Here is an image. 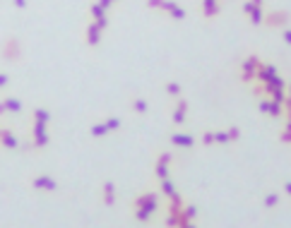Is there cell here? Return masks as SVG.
Returning a JSON list of instances; mask_svg holds the SVG:
<instances>
[{"instance_id":"1","label":"cell","mask_w":291,"mask_h":228,"mask_svg":"<svg viewBox=\"0 0 291 228\" xmlns=\"http://www.w3.org/2000/svg\"><path fill=\"white\" fill-rule=\"evenodd\" d=\"M51 144V134H48V128L43 123H34L32 125V149H46Z\"/></svg>"},{"instance_id":"2","label":"cell","mask_w":291,"mask_h":228,"mask_svg":"<svg viewBox=\"0 0 291 228\" xmlns=\"http://www.w3.org/2000/svg\"><path fill=\"white\" fill-rule=\"evenodd\" d=\"M0 56L5 58L7 63H19V58H22V43H19V38L10 36L2 41V48H0Z\"/></svg>"},{"instance_id":"3","label":"cell","mask_w":291,"mask_h":228,"mask_svg":"<svg viewBox=\"0 0 291 228\" xmlns=\"http://www.w3.org/2000/svg\"><path fill=\"white\" fill-rule=\"evenodd\" d=\"M260 65V58L257 56H246L241 60V82L243 84H250L255 82V70Z\"/></svg>"},{"instance_id":"4","label":"cell","mask_w":291,"mask_h":228,"mask_svg":"<svg viewBox=\"0 0 291 228\" xmlns=\"http://www.w3.org/2000/svg\"><path fill=\"white\" fill-rule=\"evenodd\" d=\"M132 207H142V209L157 214L159 211V195L157 192H142L132 199Z\"/></svg>"},{"instance_id":"5","label":"cell","mask_w":291,"mask_h":228,"mask_svg":"<svg viewBox=\"0 0 291 228\" xmlns=\"http://www.w3.org/2000/svg\"><path fill=\"white\" fill-rule=\"evenodd\" d=\"M291 19V12L287 10H270V12H265V24L270 27V29H282V27H287Z\"/></svg>"},{"instance_id":"6","label":"cell","mask_w":291,"mask_h":228,"mask_svg":"<svg viewBox=\"0 0 291 228\" xmlns=\"http://www.w3.org/2000/svg\"><path fill=\"white\" fill-rule=\"evenodd\" d=\"M32 188L34 190H41V192H58V183H55L51 175H34L32 178Z\"/></svg>"},{"instance_id":"7","label":"cell","mask_w":291,"mask_h":228,"mask_svg":"<svg viewBox=\"0 0 291 228\" xmlns=\"http://www.w3.org/2000/svg\"><path fill=\"white\" fill-rule=\"evenodd\" d=\"M168 142H171L173 147H178V149H193L198 139L188 132H173L171 137H168Z\"/></svg>"},{"instance_id":"8","label":"cell","mask_w":291,"mask_h":228,"mask_svg":"<svg viewBox=\"0 0 291 228\" xmlns=\"http://www.w3.org/2000/svg\"><path fill=\"white\" fill-rule=\"evenodd\" d=\"M0 147L2 149H19V139H17V134L12 132L10 128H0Z\"/></svg>"},{"instance_id":"9","label":"cell","mask_w":291,"mask_h":228,"mask_svg":"<svg viewBox=\"0 0 291 228\" xmlns=\"http://www.w3.org/2000/svg\"><path fill=\"white\" fill-rule=\"evenodd\" d=\"M5 113H22V101L17 96H5L0 98V115Z\"/></svg>"},{"instance_id":"10","label":"cell","mask_w":291,"mask_h":228,"mask_svg":"<svg viewBox=\"0 0 291 228\" xmlns=\"http://www.w3.org/2000/svg\"><path fill=\"white\" fill-rule=\"evenodd\" d=\"M101 202H104V207H113L116 204V183L113 180H104L101 183Z\"/></svg>"},{"instance_id":"11","label":"cell","mask_w":291,"mask_h":228,"mask_svg":"<svg viewBox=\"0 0 291 228\" xmlns=\"http://www.w3.org/2000/svg\"><path fill=\"white\" fill-rule=\"evenodd\" d=\"M202 17L205 19H214L221 15V0H202Z\"/></svg>"},{"instance_id":"12","label":"cell","mask_w":291,"mask_h":228,"mask_svg":"<svg viewBox=\"0 0 291 228\" xmlns=\"http://www.w3.org/2000/svg\"><path fill=\"white\" fill-rule=\"evenodd\" d=\"M274 75H277V67H274L272 63H262V60H260V65H257V70H255V82L265 84V82Z\"/></svg>"},{"instance_id":"13","label":"cell","mask_w":291,"mask_h":228,"mask_svg":"<svg viewBox=\"0 0 291 228\" xmlns=\"http://www.w3.org/2000/svg\"><path fill=\"white\" fill-rule=\"evenodd\" d=\"M84 43H87L89 48H96V46L101 43V29H99L94 22H89L87 29H84Z\"/></svg>"},{"instance_id":"14","label":"cell","mask_w":291,"mask_h":228,"mask_svg":"<svg viewBox=\"0 0 291 228\" xmlns=\"http://www.w3.org/2000/svg\"><path fill=\"white\" fill-rule=\"evenodd\" d=\"M130 108H132L135 113H140V115L149 113V103H147V98H142V96H135V98L130 101Z\"/></svg>"},{"instance_id":"15","label":"cell","mask_w":291,"mask_h":228,"mask_svg":"<svg viewBox=\"0 0 291 228\" xmlns=\"http://www.w3.org/2000/svg\"><path fill=\"white\" fill-rule=\"evenodd\" d=\"M89 134L94 139H104V137H109V128H106V123H94L89 128Z\"/></svg>"},{"instance_id":"16","label":"cell","mask_w":291,"mask_h":228,"mask_svg":"<svg viewBox=\"0 0 291 228\" xmlns=\"http://www.w3.org/2000/svg\"><path fill=\"white\" fill-rule=\"evenodd\" d=\"M265 12H267L265 7H255L253 12L248 15V19H250V24H253V27H262V24H265Z\"/></svg>"},{"instance_id":"17","label":"cell","mask_w":291,"mask_h":228,"mask_svg":"<svg viewBox=\"0 0 291 228\" xmlns=\"http://www.w3.org/2000/svg\"><path fill=\"white\" fill-rule=\"evenodd\" d=\"M154 178H157V180L171 178V166H166V163H159V161H154Z\"/></svg>"},{"instance_id":"18","label":"cell","mask_w":291,"mask_h":228,"mask_svg":"<svg viewBox=\"0 0 291 228\" xmlns=\"http://www.w3.org/2000/svg\"><path fill=\"white\" fill-rule=\"evenodd\" d=\"M32 118H34V123H43V125H48V120H51V111H48V108H34V111H32Z\"/></svg>"},{"instance_id":"19","label":"cell","mask_w":291,"mask_h":228,"mask_svg":"<svg viewBox=\"0 0 291 228\" xmlns=\"http://www.w3.org/2000/svg\"><path fill=\"white\" fill-rule=\"evenodd\" d=\"M159 190H162V195H164V197H168V195L178 192V188H176V183H173L171 178H164V180H159Z\"/></svg>"},{"instance_id":"20","label":"cell","mask_w":291,"mask_h":228,"mask_svg":"<svg viewBox=\"0 0 291 228\" xmlns=\"http://www.w3.org/2000/svg\"><path fill=\"white\" fill-rule=\"evenodd\" d=\"M132 216H135L140 224H149L154 214H152V211H147V209H142V207H132Z\"/></svg>"},{"instance_id":"21","label":"cell","mask_w":291,"mask_h":228,"mask_svg":"<svg viewBox=\"0 0 291 228\" xmlns=\"http://www.w3.org/2000/svg\"><path fill=\"white\" fill-rule=\"evenodd\" d=\"M279 202H282V195H279V192H267V195H265V199H262V204H265L267 209L279 207Z\"/></svg>"},{"instance_id":"22","label":"cell","mask_w":291,"mask_h":228,"mask_svg":"<svg viewBox=\"0 0 291 228\" xmlns=\"http://www.w3.org/2000/svg\"><path fill=\"white\" fill-rule=\"evenodd\" d=\"M104 123H106L109 132H118V130L123 128V120H121V118H116V115H106V118H104Z\"/></svg>"},{"instance_id":"23","label":"cell","mask_w":291,"mask_h":228,"mask_svg":"<svg viewBox=\"0 0 291 228\" xmlns=\"http://www.w3.org/2000/svg\"><path fill=\"white\" fill-rule=\"evenodd\" d=\"M166 15H168V17H171V19H176V22H183V19L188 17V12L183 10V7H181V5H178V2H176V5H173V7H171V10L166 12Z\"/></svg>"},{"instance_id":"24","label":"cell","mask_w":291,"mask_h":228,"mask_svg":"<svg viewBox=\"0 0 291 228\" xmlns=\"http://www.w3.org/2000/svg\"><path fill=\"white\" fill-rule=\"evenodd\" d=\"M267 115H270V118H284V106L270 98V108H267Z\"/></svg>"},{"instance_id":"25","label":"cell","mask_w":291,"mask_h":228,"mask_svg":"<svg viewBox=\"0 0 291 228\" xmlns=\"http://www.w3.org/2000/svg\"><path fill=\"white\" fill-rule=\"evenodd\" d=\"M164 92L171 96V98H176V96L183 94V89H181V84H178V82H166V84H164Z\"/></svg>"},{"instance_id":"26","label":"cell","mask_w":291,"mask_h":228,"mask_svg":"<svg viewBox=\"0 0 291 228\" xmlns=\"http://www.w3.org/2000/svg\"><path fill=\"white\" fill-rule=\"evenodd\" d=\"M89 17L91 19H104V17H106V10H104L99 2H91V5H89Z\"/></svg>"},{"instance_id":"27","label":"cell","mask_w":291,"mask_h":228,"mask_svg":"<svg viewBox=\"0 0 291 228\" xmlns=\"http://www.w3.org/2000/svg\"><path fill=\"white\" fill-rule=\"evenodd\" d=\"M185 115H188V111H183V108H176V106H173V111H171V120H173V125H183V123H185Z\"/></svg>"},{"instance_id":"28","label":"cell","mask_w":291,"mask_h":228,"mask_svg":"<svg viewBox=\"0 0 291 228\" xmlns=\"http://www.w3.org/2000/svg\"><path fill=\"white\" fill-rule=\"evenodd\" d=\"M267 98H272V101H277V103L284 106V101H287V89H272V92L267 94Z\"/></svg>"},{"instance_id":"29","label":"cell","mask_w":291,"mask_h":228,"mask_svg":"<svg viewBox=\"0 0 291 228\" xmlns=\"http://www.w3.org/2000/svg\"><path fill=\"white\" fill-rule=\"evenodd\" d=\"M157 161H159V163H166V166H173V163H176V156L171 152H159L157 154Z\"/></svg>"},{"instance_id":"30","label":"cell","mask_w":291,"mask_h":228,"mask_svg":"<svg viewBox=\"0 0 291 228\" xmlns=\"http://www.w3.org/2000/svg\"><path fill=\"white\" fill-rule=\"evenodd\" d=\"M214 144H231L229 132H226V130H219V132H214Z\"/></svg>"},{"instance_id":"31","label":"cell","mask_w":291,"mask_h":228,"mask_svg":"<svg viewBox=\"0 0 291 228\" xmlns=\"http://www.w3.org/2000/svg\"><path fill=\"white\" fill-rule=\"evenodd\" d=\"M200 142L205 144V147H212V144H214V132H212V130H205Z\"/></svg>"},{"instance_id":"32","label":"cell","mask_w":291,"mask_h":228,"mask_svg":"<svg viewBox=\"0 0 291 228\" xmlns=\"http://www.w3.org/2000/svg\"><path fill=\"white\" fill-rule=\"evenodd\" d=\"M226 132H229V139H231V142H238V139H241V128H238V125H231Z\"/></svg>"},{"instance_id":"33","label":"cell","mask_w":291,"mask_h":228,"mask_svg":"<svg viewBox=\"0 0 291 228\" xmlns=\"http://www.w3.org/2000/svg\"><path fill=\"white\" fill-rule=\"evenodd\" d=\"M267 108H270V98L265 96V98H260V101H257V111H260L262 115H267Z\"/></svg>"},{"instance_id":"34","label":"cell","mask_w":291,"mask_h":228,"mask_svg":"<svg viewBox=\"0 0 291 228\" xmlns=\"http://www.w3.org/2000/svg\"><path fill=\"white\" fill-rule=\"evenodd\" d=\"M145 5L149 10H162L164 7V0H145Z\"/></svg>"},{"instance_id":"35","label":"cell","mask_w":291,"mask_h":228,"mask_svg":"<svg viewBox=\"0 0 291 228\" xmlns=\"http://www.w3.org/2000/svg\"><path fill=\"white\" fill-rule=\"evenodd\" d=\"M279 142H282V144H291V130L284 128V130L279 132Z\"/></svg>"},{"instance_id":"36","label":"cell","mask_w":291,"mask_h":228,"mask_svg":"<svg viewBox=\"0 0 291 228\" xmlns=\"http://www.w3.org/2000/svg\"><path fill=\"white\" fill-rule=\"evenodd\" d=\"M282 38H284V43L287 46H291V27L287 24V27H282Z\"/></svg>"},{"instance_id":"37","label":"cell","mask_w":291,"mask_h":228,"mask_svg":"<svg viewBox=\"0 0 291 228\" xmlns=\"http://www.w3.org/2000/svg\"><path fill=\"white\" fill-rule=\"evenodd\" d=\"M94 2H99V5H101V7H104V10H106V12H109L111 7H113V5H116V2H113V0H94Z\"/></svg>"},{"instance_id":"38","label":"cell","mask_w":291,"mask_h":228,"mask_svg":"<svg viewBox=\"0 0 291 228\" xmlns=\"http://www.w3.org/2000/svg\"><path fill=\"white\" fill-rule=\"evenodd\" d=\"M284 108H291V82H287V101H284Z\"/></svg>"},{"instance_id":"39","label":"cell","mask_w":291,"mask_h":228,"mask_svg":"<svg viewBox=\"0 0 291 228\" xmlns=\"http://www.w3.org/2000/svg\"><path fill=\"white\" fill-rule=\"evenodd\" d=\"M7 84H10V77L5 75V72H0V89H5Z\"/></svg>"},{"instance_id":"40","label":"cell","mask_w":291,"mask_h":228,"mask_svg":"<svg viewBox=\"0 0 291 228\" xmlns=\"http://www.w3.org/2000/svg\"><path fill=\"white\" fill-rule=\"evenodd\" d=\"M12 5H15L17 10H24V7H27L29 2H27V0H12Z\"/></svg>"},{"instance_id":"41","label":"cell","mask_w":291,"mask_h":228,"mask_svg":"<svg viewBox=\"0 0 291 228\" xmlns=\"http://www.w3.org/2000/svg\"><path fill=\"white\" fill-rule=\"evenodd\" d=\"M284 192L291 197V180H287V183H284Z\"/></svg>"},{"instance_id":"42","label":"cell","mask_w":291,"mask_h":228,"mask_svg":"<svg viewBox=\"0 0 291 228\" xmlns=\"http://www.w3.org/2000/svg\"><path fill=\"white\" fill-rule=\"evenodd\" d=\"M250 2H253L255 7H265V0H250Z\"/></svg>"},{"instance_id":"43","label":"cell","mask_w":291,"mask_h":228,"mask_svg":"<svg viewBox=\"0 0 291 228\" xmlns=\"http://www.w3.org/2000/svg\"><path fill=\"white\" fill-rule=\"evenodd\" d=\"M113 2H121V0H113Z\"/></svg>"}]
</instances>
